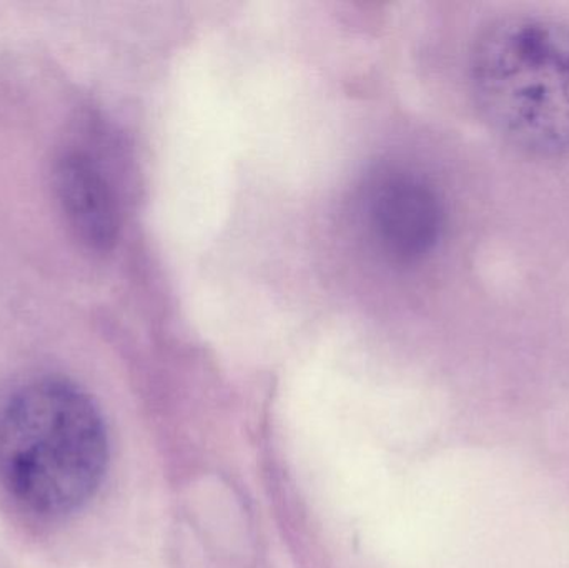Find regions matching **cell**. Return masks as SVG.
I'll list each match as a JSON object with an SVG mask.
<instances>
[{
  "label": "cell",
  "instance_id": "6da1fadb",
  "mask_svg": "<svg viewBox=\"0 0 569 568\" xmlns=\"http://www.w3.org/2000/svg\"><path fill=\"white\" fill-rule=\"evenodd\" d=\"M109 436L96 403L66 380H37L0 412V484L33 516H69L99 490Z\"/></svg>",
  "mask_w": 569,
  "mask_h": 568
},
{
  "label": "cell",
  "instance_id": "7a4b0ae2",
  "mask_svg": "<svg viewBox=\"0 0 569 568\" xmlns=\"http://www.w3.org/2000/svg\"><path fill=\"white\" fill-rule=\"evenodd\" d=\"M475 102L491 129L537 156H569V23L501 17L475 42Z\"/></svg>",
  "mask_w": 569,
  "mask_h": 568
},
{
  "label": "cell",
  "instance_id": "3957f363",
  "mask_svg": "<svg viewBox=\"0 0 569 568\" xmlns=\"http://www.w3.org/2000/svg\"><path fill=\"white\" fill-rule=\"evenodd\" d=\"M367 209L375 239L398 262L423 259L440 240V199L427 182L411 173L380 177L368 193Z\"/></svg>",
  "mask_w": 569,
  "mask_h": 568
},
{
  "label": "cell",
  "instance_id": "277c9868",
  "mask_svg": "<svg viewBox=\"0 0 569 568\" xmlns=\"http://www.w3.org/2000/svg\"><path fill=\"white\" fill-rule=\"evenodd\" d=\"M57 199L80 242L107 252L119 237L116 197L99 167L80 152L63 153L53 172Z\"/></svg>",
  "mask_w": 569,
  "mask_h": 568
}]
</instances>
